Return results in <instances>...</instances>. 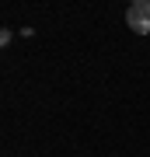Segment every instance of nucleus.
Returning a JSON list of instances; mask_svg holds the SVG:
<instances>
[{"label":"nucleus","mask_w":150,"mask_h":157,"mask_svg":"<svg viewBox=\"0 0 150 157\" xmlns=\"http://www.w3.org/2000/svg\"><path fill=\"white\" fill-rule=\"evenodd\" d=\"M126 25L136 35H150V0H133V7L126 11Z\"/></svg>","instance_id":"1"},{"label":"nucleus","mask_w":150,"mask_h":157,"mask_svg":"<svg viewBox=\"0 0 150 157\" xmlns=\"http://www.w3.org/2000/svg\"><path fill=\"white\" fill-rule=\"evenodd\" d=\"M11 39H14V32H11V28H4V32H0V45H7Z\"/></svg>","instance_id":"2"}]
</instances>
